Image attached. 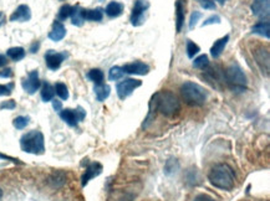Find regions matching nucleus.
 Instances as JSON below:
<instances>
[{
    "label": "nucleus",
    "instance_id": "f257e3e1",
    "mask_svg": "<svg viewBox=\"0 0 270 201\" xmlns=\"http://www.w3.org/2000/svg\"><path fill=\"white\" fill-rule=\"evenodd\" d=\"M152 106L165 117H173L181 109V103L177 96L170 91L157 92L152 97Z\"/></svg>",
    "mask_w": 270,
    "mask_h": 201
},
{
    "label": "nucleus",
    "instance_id": "f03ea898",
    "mask_svg": "<svg viewBox=\"0 0 270 201\" xmlns=\"http://www.w3.org/2000/svg\"><path fill=\"white\" fill-rule=\"evenodd\" d=\"M208 179L212 185L222 190H231L235 183L233 169L226 164H218L212 168Z\"/></svg>",
    "mask_w": 270,
    "mask_h": 201
},
{
    "label": "nucleus",
    "instance_id": "7ed1b4c3",
    "mask_svg": "<svg viewBox=\"0 0 270 201\" xmlns=\"http://www.w3.org/2000/svg\"><path fill=\"white\" fill-rule=\"evenodd\" d=\"M20 147L22 150L29 154H44L45 151V142H44V136L39 130H31V132L24 134L20 139Z\"/></svg>",
    "mask_w": 270,
    "mask_h": 201
},
{
    "label": "nucleus",
    "instance_id": "20e7f679",
    "mask_svg": "<svg viewBox=\"0 0 270 201\" xmlns=\"http://www.w3.org/2000/svg\"><path fill=\"white\" fill-rule=\"evenodd\" d=\"M181 93L185 103L191 106H202L207 100V92L198 83L184 82L181 86Z\"/></svg>",
    "mask_w": 270,
    "mask_h": 201
},
{
    "label": "nucleus",
    "instance_id": "39448f33",
    "mask_svg": "<svg viewBox=\"0 0 270 201\" xmlns=\"http://www.w3.org/2000/svg\"><path fill=\"white\" fill-rule=\"evenodd\" d=\"M225 81L228 83V86L235 92H242L246 88V76L243 72V70L239 66L232 65L225 70L224 72Z\"/></svg>",
    "mask_w": 270,
    "mask_h": 201
},
{
    "label": "nucleus",
    "instance_id": "423d86ee",
    "mask_svg": "<svg viewBox=\"0 0 270 201\" xmlns=\"http://www.w3.org/2000/svg\"><path fill=\"white\" fill-rule=\"evenodd\" d=\"M148 8H150V3L147 0H136L131 14V24L133 26H141L143 24Z\"/></svg>",
    "mask_w": 270,
    "mask_h": 201
},
{
    "label": "nucleus",
    "instance_id": "0eeeda50",
    "mask_svg": "<svg viewBox=\"0 0 270 201\" xmlns=\"http://www.w3.org/2000/svg\"><path fill=\"white\" fill-rule=\"evenodd\" d=\"M86 112L81 107H77L76 109H63L60 112V117L65 123H68L70 127H76L78 122L85 118Z\"/></svg>",
    "mask_w": 270,
    "mask_h": 201
},
{
    "label": "nucleus",
    "instance_id": "6e6552de",
    "mask_svg": "<svg viewBox=\"0 0 270 201\" xmlns=\"http://www.w3.org/2000/svg\"><path fill=\"white\" fill-rule=\"evenodd\" d=\"M142 84V81L135 80V78H124L123 81H121L120 83H117L116 90H117V95L121 100H124L135 91L136 88H138Z\"/></svg>",
    "mask_w": 270,
    "mask_h": 201
},
{
    "label": "nucleus",
    "instance_id": "1a4fd4ad",
    "mask_svg": "<svg viewBox=\"0 0 270 201\" xmlns=\"http://www.w3.org/2000/svg\"><path fill=\"white\" fill-rule=\"evenodd\" d=\"M253 56L257 61L258 66L260 67L261 72H265V75L269 74V50L264 46H259L255 50H253Z\"/></svg>",
    "mask_w": 270,
    "mask_h": 201
},
{
    "label": "nucleus",
    "instance_id": "9d476101",
    "mask_svg": "<svg viewBox=\"0 0 270 201\" xmlns=\"http://www.w3.org/2000/svg\"><path fill=\"white\" fill-rule=\"evenodd\" d=\"M22 86H23V88L29 93V95H33V93L36 92L37 90L40 88V86H41V82H40L39 74H37V71L29 72L28 77L23 80Z\"/></svg>",
    "mask_w": 270,
    "mask_h": 201
},
{
    "label": "nucleus",
    "instance_id": "9b49d317",
    "mask_svg": "<svg viewBox=\"0 0 270 201\" xmlns=\"http://www.w3.org/2000/svg\"><path fill=\"white\" fill-rule=\"evenodd\" d=\"M124 74L129 75H147L150 72V66L146 65V63L141 62V61H135V62L127 63L122 67Z\"/></svg>",
    "mask_w": 270,
    "mask_h": 201
},
{
    "label": "nucleus",
    "instance_id": "f8f14e48",
    "mask_svg": "<svg viewBox=\"0 0 270 201\" xmlns=\"http://www.w3.org/2000/svg\"><path fill=\"white\" fill-rule=\"evenodd\" d=\"M102 169H103L102 165H101L100 163H97V162L90 163V164L87 165V168H86V170H85V174L82 175V179H81L82 186H86L87 183H89L90 180L100 175V174L102 173Z\"/></svg>",
    "mask_w": 270,
    "mask_h": 201
},
{
    "label": "nucleus",
    "instance_id": "ddd939ff",
    "mask_svg": "<svg viewBox=\"0 0 270 201\" xmlns=\"http://www.w3.org/2000/svg\"><path fill=\"white\" fill-rule=\"evenodd\" d=\"M270 10V0H254L252 4V11L255 16L268 17Z\"/></svg>",
    "mask_w": 270,
    "mask_h": 201
},
{
    "label": "nucleus",
    "instance_id": "4468645a",
    "mask_svg": "<svg viewBox=\"0 0 270 201\" xmlns=\"http://www.w3.org/2000/svg\"><path fill=\"white\" fill-rule=\"evenodd\" d=\"M65 60V54H60V52H55V51H48L45 55V61H46V66L49 69L55 71L61 66L63 61Z\"/></svg>",
    "mask_w": 270,
    "mask_h": 201
},
{
    "label": "nucleus",
    "instance_id": "2eb2a0df",
    "mask_svg": "<svg viewBox=\"0 0 270 201\" xmlns=\"http://www.w3.org/2000/svg\"><path fill=\"white\" fill-rule=\"evenodd\" d=\"M30 19H31V11L28 5H19V7L16 8V10L14 11L10 16V21L25 23L29 21Z\"/></svg>",
    "mask_w": 270,
    "mask_h": 201
},
{
    "label": "nucleus",
    "instance_id": "dca6fc26",
    "mask_svg": "<svg viewBox=\"0 0 270 201\" xmlns=\"http://www.w3.org/2000/svg\"><path fill=\"white\" fill-rule=\"evenodd\" d=\"M66 35V29L65 26L59 20H55L54 24H52L51 31L49 33V39L52 40V41H60L65 37Z\"/></svg>",
    "mask_w": 270,
    "mask_h": 201
},
{
    "label": "nucleus",
    "instance_id": "f3484780",
    "mask_svg": "<svg viewBox=\"0 0 270 201\" xmlns=\"http://www.w3.org/2000/svg\"><path fill=\"white\" fill-rule=\"evenodd\" d=\"M82 15L87 21H101L103 17V9H82Z\"/></svg>",
    "mask_w": 270,
    "mask_h": 201
},
{
    "label": "nucleus",
    "instance_id": "a211bd4d",
    "mask_svg": "<svg viewBox=\"0 0 270 201\" xmlns=\"http://www.w3.org/2000/svg\"><path fill=\"white\" fill-rule=\"evenodd\" d=\"M228 41H229V35H225L224 37L217 40V41L213 43V46H212L211 49V55L214 57V59H218V57L223 54Z\"/></svg>",
    "mask_w": 270,
    "mask_h": 201
},
{
    "label": "nucleus",
    "instance_id": "6ab92c4d",
    "mask_svg": "<svg viewBox=\"0 0 270 201\" xmlns=\"http://www.w3.org/2000/svg\"><path fill=\"white\" fill-rule=\"evenodd\" d=\"M253 34H258L260 35V36L265 37V39H269L270 37V24L268 20H261V21L258 23V24H255L253 26L252 29Z\"/></svg>",
    "mask_w": 270,
    "mask_h": 201
},
{
    "label": "nucleus",
    "instance_id": "aec40b11",
    "mask_svg": "<svg viewBox=\"0 0 270 201\" xmlns=\"http://www.w3.org/2000/svg\"><path fill=\"white\" fill-rule=\"evenodd\" d=\"M105 13L110 17H118L123 13V4L117 2H111L105 9Z\"/></svg>",
    "mask_w": 270,
    "mask_h": 201
},
{
    "label": "nucleus",
    "instance_id": "412c9836",
    "mask_svg": "<svg viewBox=\"0 0 270 201\" xmlns=\"http://www.w3.org/2000/svg\"><path fill=\"white\" fill-rule=\"evenodd\" d=\"M95 95H96V98H97V101L102 102L106 100L107 97L110 96V92H111V87L109 86V84H95Z\"/></svg>",
    "mask_w": 270,
    "mask_h": 201
},
{
    "label": "nucleus",
    "instance_id": "4be33fe9",
    "mask_svg": "<svg viewBox=\"0 0 270 201\" xmlns=\"http://www.w3.org/2000/svg\"><path fill=\"white\" fill-rule=\"evenodd\" d=\"M70 16H71V23L75 26H82L84 25V21H85V19H84V15H82V9L78 7V5H76V7H72L71 15Z\"/></svg>",
    "mask_w": 270,
    "mask_h": 201
},
{
    "label": "nucleus",
    "instance_id": "5701e85b",
    "mask_svg": "<svg viewBox=\"0 0 270 201\" xmlns=\"http://www.w3.org/2000/svg\"><path fill=\"white\" fill-rule=\"evenodd\" d=\"M177 10V33H181L183 24H184V7H183L181 0H178L176 4Z\"/></svg>",
    "mask_w": 270,
    "mask_h": 201
},
{
    "label": "nucleus",
    "instance_id": "b1692460",
    "mask_svg": "<svg viewBox=\"0 0 270 201\" xmlns=\"http://www.w3.org/2000/svg\"><path fill=\"white\" fill-rule=\"evenodd\" d=\"M55 95V88L49 82H44L41 87V98L44 102L52 101Z\"/></svg>",
    "mask_w": 270,
    "mask_h": 201
},
{
    "label": "nucleus",
    "instance_id": "393cba45",
    "mask_svg": "<svg viewBox=\"0 0 270 201\" xmlns=\"http://www.w3.org/2000/svg\"><path fill=\"white\" fill-rule=\"evenodd\" d=\"M7 55L13 61H20L25 57V50L23 48H10L7 51Z\"/></svg>",
    "mask_w": 270,
    "mask_h": 201
},
{
    "label": "nucleus",
    "instance_id": "a878e982",
    "mask_svg": "<svg viewBox=\"0 0 270 201\" xmlns=\"http://www.w3.org/2000/svg\"><path fill=\"white\" fill-rule=\"evenodd\" d=\"M103 72L100 69H92L90 70L89 74H87V78L91 80L95 84H101L103 82Z\"/></svg>",
    "mask_w": 270,
    "mask_h": 201
},
{
    "label": "nucleus",
    "instance_id": "bb28decb",
    "mask_svg": "<svg viewBox=\"0 0 270 201\" xmlns=\"http://www.w3.org/2000/svg\"><path fill=\"white\" fill-rule=\"evenodd\" d=\"M55 92H56V95L59 96L61 100H68L69 98V91H68V87H66L65 83H61V82H57L55 84Z\"/></svg>",
    "mask_w": 270,
    "mask_h": 201
},
{
    "label": "nucleus",
    "instance_id": "cd10ccee",
    "mask_svg": "<svg viewBox=\"0 0 270 201\" xmlns=\"http://www.w3.org/2000/svg\"><path fill=\"white\" fill-rule=\"evenodd\" d=\"M193 66L199 70L207 69V67L209 66V60H208L207 55H200V56L197 57V59H194Z\"/></svg>",
    "mask_w": 270,
    "mask_h": 201
},
{
    "label": "nucleus",
    "instance_id": "c85d7f7f",
    "mask_svg": "<svg viewBox=\"0 0 270 201\" xmlns=\"http://www.w3.org/2000/svg\"><path fill=\"white\" fill-rule=\"evenodd\" d=\"M123 75H124V72H123V70H122V67L115 66L110 70L109 78H110V81H117L123 77Z\"/></svg>",
    "mask_w": 270,
    "mask_h": 201
},
{
    "label": "nucleus",
    "instance_id": "c756f323",
    "mask_svg": "<svg viewBox=\"0 0 270 201\" xmlns=\"http://www.w3.org/2000/svg\"><path fill=\"white\" fill-rule=\"evenodd\" d=\"M200 51L199 46L197 43H194L192 40H188L187 41V55L190 59H193L197 54Z\"/></svg>",
    "mask_w": 270,
    "mask_h": 201
},
{
    "label": "nucleus",
    "instance_id": "7c9ffc66",
    "mask_svg": "<svg viewBox=\"0 0 270 201\" xmlns=\"http://www.w3.org/2000/svg\"><path fill=\"white\" fill-rule=\"evenodd\" d=\"M71 11H72L71 5H69V4L63 5V7L60 8L57 17H59V20H61V21H63V20H66L68 17H70V15H71Z\"/></svg>",
    "mask_w": 270,
    "mask_h": 201
},
{
    "label": "nucleus",
    "instance_id": "2f4dec72",
    "mask_svg": "<svg viewBox=\"0 0 270 201\" xmlns=\"http://www.w3.org/2000/svg\"><path fill=\"white\" fill-rule=\"evenodd\" d=\"M29 121H30V118L29 117L20 116V117H16L15 119H14L13 124L16 129H24V128L29 124Z\"/></svg>",
    "mask_w": 270,
    "mask_h": 201
},
{
    "label": "nucleus",
    "instance_id": "473e14b6",
    "mask_svg": "<svg viewBox=\"0 0 270 201\" xmlns=\"http://www.w3.org/2000/svg\"><path fill=\"white\" fill-rule=\"evenodd\" d=\"M13 83L9 84H0V96H10L11 95V90H13Z\"/></svg>",
    "mask_w": 270,
    "mask_h": 201
},
{
    "label": "nucleus",
    "instance_id": "72a5a7b5",
    "mask_svg": "<svg viewBox=\"0 0 270 201\" xmlns=\"http://www.w3.org/2000/svg\"><path fill=\"white\" fill-rule=\"evenodd\" d=\"M202 17V14L199 13V11H194V13H192L191 15V19H190V29H193L194 26L197 25V23H198V20Z\"/></svg>",
    "mask_w": 270,
    "mask_h": 201
},
{
    "label": "nucleus",
    "instance_id": "f704fd0d",
    "mask_svg": "<svg viewBox=\"0 0 270 201\" xmlns=\"http://www.w3.org/2000/svg\"><path fill=\"white\" fill-rule=\"evenodd\" d=\"M200 7L208 9V10H214L216 9V3L212 2V0H198Z\"/></svg>",
    "mask_w": 270,
    "mask_h": 201
},
{
    "label": "nucleus",
    "instance_id": "c9c22d12",
    "mask_svg": "<svg viewBox=\"0 0 270 201\" xmlns=\"http://www.w3.org/2000/svg\"><path fill=\"white\" fill-rule=\"evenodd\" d=\"M15 107H16V103H15V101H13V100L5 101L0 104V108L2 109H13V108H15Z\"/></svg>",
    "mask_w": 270,
    "mask_h": 201
},
{
    "label": "nucleus",
    "instance_id": "e433bc0d",
    "mask_svg": "<svg viewBox=\"0 0 270 201\" xmlns=\"http://www.w3.org/2000/svg\"><path fill=\"white\" fill-rule=\"evenodd\" d=\"M212 24H220V17L218 15H213V16L208 17V19L203 23V26L212 25Z\"/></svg>",
    "mask_w": 270,
    "mask_h": 201
},
{
    "label": "nucleus",
    "instance_id": "4c0bfd02",
    "mask_svg": "<svg viewBox=\"0 0 270 201\" xmlns=\"http://www.w3.org/2000/svg\"><path fill=\"white\" fill-rule=\"evenodd\" d=\"M194 201H214L212 197H209L208 195H198V196L194 199Z\"/></svg>",
    "mask_w": 270,
    "mask_h": 201
},
{
    "label": "nucleus",
    "instance_id": "58836bf2",
    "mask_svg": "<svg viewBox=\"0 0 270 201\" xmlns=\"http://www.w3.org/2000/svg\"><path fill=\"white\" fill-rule=\"evenodd\" d=\"M11 76H13V71L10 69H7L3 72H0V77H11Z\"/></svg>",
    "mask_w": 270,
    "mask_h": 201
},
{
    "label": "nucleus",
    "instance_id": "ea45409f",
    "mask_svg": "<svg viewBox=\"0 0 270 201\" xmlns=\"http://www.w3.org/2000/svg\"><path fill=\"white\" fill-rule=\"evenodd\" d=\"M52 106H54V109L55 110H61V102L57 101V100H54L52 101Z\"/></svg>",
    "mask_w": 270,
    "mask_h": 201
},
{
    "label": "nucleus",
    "instance_id": "a19ab883",
    "mask_svg": "<svg viewBox=\"0 0 270 201\" xmlns=\"http://www.w3.org/2000/svg\"><path fill=\"white\" fill-rule=\"evenodd\" d=\"M8 63V60H7V57L4 56V55H0V67H3V66H5Z\"/></svg>",
    "mask_w": 270,
    "mask_h": 201
},
{
    "label": "nucleus",
    "instance_id": "79ce46f5",
    "mask_svg": "<svg viewBox=\"0 0 270 201\" xmlns=\"http://www.w3.org/2000/svg\"><path fill=\"white\" fill-rule=\"evenodd\" d=\"M4 23H5V14L0 11V26L4 24Z\"/></svg>",
    "mask_w": 270,
    "mask_h": 201
},
{
    "label": "nucleus",
    "instance_id": "37998d69",
    "mask_svg": "<svg viewBox=\"0 0 270 201\" xmlns=\"http://www.w3.org/2000/svg\"><path fill=\"white\" fill-rule=\"evenodd\" d=\"M0 158H3V159H8V160H11V162H16V159H14V158H10V157H7V155H4V154H0Z\"/></svg>",
    "mask_w": 270,
    "mask_h": 201
},
{
    "label": "nucleus",
    "instance_id": "c03bdc74",
    "mask_svg": "<svg viewBox=\"0 0 270 201\" xmlns=\"http://www.w3.org/2000/svg\"><path fill=\"white\" fill-rule=\"evenodd\" d=\"M37 48H39V42H36V45L31 46V49H30L31 52H34V54H35V52H37Z\"/></svg>",
    "mask_w": 270,
    "mask_h": 201
},
{
    "label": "nucleus",
    "instance_id": "a18cd8bd",
    "mask_svg": "<svg viewBox=\"0 0 270 201\" xmlns=\"http://www.w3.org/2000/svg\"><path fill=\"white\" fill-rule=\"evenodd\" d=\"M2 195H3V193H2V190H0V199H2Z\"/></svg>",
    "mask_w": 270,
    "mask_h": 201
}]
</instances>
